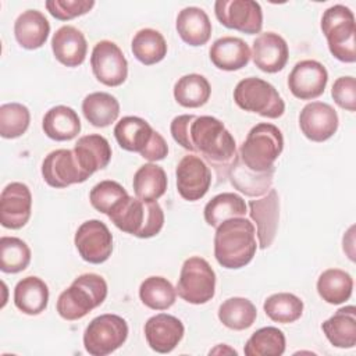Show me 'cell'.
<instances>
[{
  "label": "cell",
  "mask_w": 356,
  "mask_h": 356,
  "mask_svg": "<svg viewBox=\"0 0 356 356\" xmlns=\"http://www.w3.org/2000/svg\"><path fill=\"white\" fill-rule=\"evenodd\" d=\"M114 136L121 149L136 152L149 161L163 160L168 154L165 139L140 117L121 118L114 127Z\"/></svg>",
  "instance_id": "obj_5"
},
{
  "label": "cell",
  "mask_w": 356,
  "mask_h": 356,
  "mask_svg": "<svg viewBox=\"0 0 356 356\" xmlns=\"http://www.w3.org/2000/svg\"><path fill=\"white\" fill-rule=\"evenodd\" d=\"M221 352H222V353L228 352V353H234V355H236V350H234V349H231V348H228V349H225V350H224V346H221V345H218L216 349H211V350H210V355H211V353H221Z\"/></svg>",
  "instance_id": "obj_46"
},
{
  "label": "cell",
  "mask_w": 356,
  "mask_h": 356,
  "mask_svg": "<svg viewBox=\"0 0 356 356\" xmlns=\"http://www.w3.org/2000/svg\"><path fill=\"white\" fill-rule=\"evenodd\" d=\"M328 82L325 67L316 60H302L295 64L288 76L291 93L300 100H313L321 96Z\"/></svg>",
  "instance_id": "obj_16"
},
{
  "label": "cell",
  "mask_w": 356,
  "mask_h": 356,
  "mask_svg": "<svg viewBox=\"0 0 356 356\" xmlns=\"http://www.w3.org/2000/svg\"><path fill=\"white\" fill-rule=\"evenodd\" d=\"M353 291V278L341 268H328L317 280V292L320 298L330 305L346 302Z\"/></svg>",
  "instance_id": "obj_33"
},
{
  "label": "cell",
  "mask_w": 356,
  "mask_h": 356,
  "mask_svg": "<svg viewBox=\"0 0 356 356\" xmlns=\"http://www.w3.org/2000/svg\"><path fill=\"white\" fill-rule=\"evenodd\" d=\"M139 298L142 303L152 310H167L175 303L177 291L167 278L152 275L142 281Z\"/></svg>",
  "instance_id": "obj_38"
},
{
  "label": "cell",
  "mask_w": 356,
  "mask_h": 356,
  "mask_svg": "<svg viewBox=\"0 0 356 356\" xmlns=\"http://www.w3.org/2000/svg\"><path fill=\"white\" fill-rule=\"evenodd\" d=\"M257 250L256 228L246 217L222 221L214 234V257L220 266L238 270L252 261Z\"/></svg>",
  "instance_id": "obj_2"
},
{
  "label": "cell",
  "mask_w": 356,
  "mask_h": 356,
  "mask_svg": "<svg viewBox=\"0 0 356 356\" xmlns=\"http://www.w3.org/2000/svg\"><path fill=\"white\" fill-rule=\"evenodd\" d=\"M107 298L106 280L95 273L76 277L57 299L58 314L68 321L79 320L100 306Z\"/></svg>",
  "instance_id": "obj_4"
},
{
  "label": "cell",
  "mask_w": 356,
  "mask_h": 356,
  "mask_svg": "<svg viewBox=\"0 0 356 356\" xmlns=\"http://www.w3.org/2000/svg\"><path fill=\"white\" fill-rule=\"evenodd\" d=\"M51 50L56 60L63 65L78 67L85 61L88 43L78 28L63 25L51 38Z\"/></svg>",
  "instance_id": "obj_22"
},
{
  "label": "cell",
  "mask_w": 356,
  "mask_h": 356,
  "mask_svg": "<svg viewBox=\"0 0 356 356\" xmlns=\"http://www.w3.org/2000/svg\"><path fill=\"white\" fill-rule=\"evenodd\" d=\"M174 140L184 149L199 154L207 165L214 167L218 177L227 171L236 157V143L231 132L211 115H177L170 125Z\"/></svg>",
  "instance_id": "obj_1"
},
{
  "label": "cell",
  "mask_w": 356,
  "mask_h": 356,
  "mask_svg": "<svg viewBox=\"0 0 356 356\" xmlns=\"http://www.w3.org/2000/svg\"><path fill=\"white\" fill-rule=\"evenodd\" d=\"M82 113L93 127L104 128L118 118L120 103L107 92H93L83 99Z\"/></svg>",
  "instance_id": "obj_32"
},
{
  "label": "cell",
  "mask_w": 356,
  "mask_h": 356,
  "mask_svg": "<svg viewBox=\"0 0 356 356\" xmlns=\"http://www.w3.org/2000/svg\"><path fill=\"white\" fill-rule=\"evenodd\" d=\"M179 38L189 46H203L211 36V22L204 10L185 7L178 13L175 22Z\"/></svg>",
  "instance_id": "obj_27"
},
{
  "label": "cell",
  "mask_w": 356,
  "mask_h": 356,
  "mask_svg": "<svg viewBox=\"0 0 356 356\" xmlns=\"http://www.w3.org/2000/svg\"><path fill=\"white\" fill-rule=\"evenodd\" d=\"M256 317V306L246 298H229L224 300L218 307V320L229 330H246L253 325Z\"/></svg>",
  "instance_id": "obj_37"
},
{
  "label": "cell",
  "mask_w": 356,
  "mask_h": 356,
  "mask_svg": "<svg viewBox=\"0 0 356 356\" xmlns=\"http://www.w3.org/2000/svg\"><path fill=\"white\" fill-rule=\"evenodd\" d=\"M338 124L337 111L324 102L307 103L299 114L300 131L312 142H324L334 136Z\"/></svg>",
  "instance_id": "obj_19"
},
{
  "label": "cell",
  "mask_w": 356,
  "mask_h": 356,
  "mask_svg": "<svg viewBox=\"0 0 356 356\" xmlns=\"http://www.w3.org/2000/svg\"><path fill=\"white\" fill-rule=\"evenodd\" d=\"M330 343L335 348L350 349L356 345V309L345 306L338 309L328 320L321 324Z\"/></svg>",
  "instance_id": "obj_28"
},
{
  "label": "cell",
  "mask_w": 356,
  "mask_h": 356,
  "mask_svg": "<svg viewBox=\"0 0 356 356\" xmlns=\"http://www.w3.org/2000/svg\"><path fill=\"white\" fill-rule=\"evenodd\" d=\"M51 17L60 21H68L75 17L89 13L95 1L93 0H49L44 3Z\"/></svg>",
  "instance_id": "obj_44"
},
{
  "label": "cell",
  "mask_w": 356,
  "mask_h": 356,
  "mask_svg": "<svg viewBox=\"0 0 356 356\" xmlns=\"http://www.w3.org/2000/svg\"><path fill=\"white\" fill-rule=\"evenodd\" d=\"M209 56L218 70L238 71L249 64L252 53L248 43L241 38L222 36L211 44Z\"/></svg>",
  "instance_id": "obj_25"
},
{
  "label": "cell",
  "mask_w": 356,
  "mask_h": 356,
  "mask_svg": "<svg viewBox=\"0 0 356 356\" xmlns=\"http://www.w3.org/2000/svg\"><path fill=\"white\" fill-rule=\"evenodd\" d=\"M167 184L165 171L163 167L153 163L140 165L132 181L135 196L146 202H156L160 199L167 191Z\"/></svg>",
  "instance_id": "obj_31"
},
{
  "label": "cell",
  "mask_w": 356,
  "mask_h": 356,
  "mask_svg": "<svg viewBox=\"0 0 356 356\" xmlns=\"http://www.w3.org/2000/svg\"><path fill=\"white\" fill-rule=\"evenodd\" d=\"M252 58L254 65L267 74L281 71L289 57V49L282 36L275 32L260 33L252 46Z\"/></svg>",
  "instance_id": "obj_21"
},
{
  "label": "cell",
  "mask_w": 356,
  "mask_h": 356,
  "mask_svg": "<svg viewBox=\"0 0 356 356\" xmlns=\"http://www.w3.org/2000/svg\"><path fill=\"white\" fill-rule=\"evenodd\" d=\"M214 13L220 24L228 29L254 35L263 28V11L254 0H217Z\"/></svg>",
  "instance_id": "obj_11"
},
{
  "label": "cell",
  "mask_w": 356,
  "mask_h": 356,
  "mask_svg": "<svg viewBox=\"0 0 356 356\" xmlns=\"http://www.w3.org/2000/svg\"><path fill=\"white\" fill-rule=\"evenodd\" d=\"M177 191L188 202L202 199L211 185V171L206 161L196 154L184 156L175 170Z\"/></svg>",
  "instance_id": "obj_14"
},
{
  "label": "cell",
  "mask_w": 356,
  "mask_h": 356,
  "mask_svg": "<svg viewBox=\"0 0 356 356\" xmlns=\"http://www.w3.org/2000/svg\"><path fill=\"white\" fill-rule=\"evenodd\" d=\"M331 96L334 102L343 110L353 113L356 110V81L353 76H339L335 79Z\"/></svg>",
  "instance_id": "obj_45"
},
{
  "label": "cell",
  "mask_w": 356,
  "mask_h": 356,
  "mask_svg": "<svg viewBox=\"0 0 356 356\" xmlns=\"http://www.w3.org/2000/svg\"><path fill=\"white\" fill-rule=\"evenodd\" d=\"M211 95L209 81L200 74H186L174 85L175 102L186 108H197L206 104Z\"/></svg>",
  "instance_id": "obj_34"
},
{
  "label": "cell",
  "mask_w": 356,
  "mask_h": 356,
  "mask_svg": "<svg viewBox=\"0 0 356 356\" xmlns=\"http://www.w3.org/2000/svg\"><path fill=\"white\" fill-rule=\"evenodd\" d=\"M42 177L51 188H67L85 182L89 177L81 170L74 150L57 149L50 152L42 163Z\"/></svg>",
  "instance_id": "obj_15"
},
{
  "label": "cell",
  "mask_w": 356,
  "mask_h": 356,
  "mask_svg": "<svg viewBox=\"0 0 356 356\" xmlns=\"http://www.w3.org/2000/svg\"><path fill=\"white\" fill-rule=\"evenodd\" d=\"M175 291L181 299L192 305H204L211 300L216 293V273L209 261L199 256L186 259Z\"/></svg>",
  "instance_id": "obj_9"
},
{
  "label": "cell",
  "mask_w": 356,
  "mask_h": 356,
  "mask_svg": "<svg viewBox=\"0 0 356 356\" xmlns=\"http://www.w3.org/2000/svg\"><path fill=\"white\" fill-rule=\"evenodd\" d=\"M90 67L96 79L106 86H120L128 76V61L118 44L111 40H100L95 44Z\"/></svg>",
  "instance_id": "obj_12"
},
{
  "label": "cell",
  "mask_w": 356,
  "mask_h": 356,
  "mask_svg": "<svg viewBox=\"0 0 356 356\" xmlns=\"http://www.w3.org/2000/svg\"><path fill=\"white\" fill-rule=\"evenodd\" d=\"M131 49L138 61L145 65H153L165 57L167 42L159 31L143 28L132 38Z\"/></svg>",
  "instance_id": "obj_36"
},
{
  "label": "cell",
  "mask_w": 356,
  "mask_h": 356,
  "mask_svg": "<svg viewBox=\"0 0 356 356\" xmlns=\"http://www.w3.org/2000/svg\"><path fill=\"white\" fill-rule=\"evenodd\" d=\"M31 263V249L17 236L0 238V270L7 274L24 271Z\"/></svg>",
  "instance_id": "obj_41"
},
{
  "label": "cell",
  "mask_w": 356,
  "mask_h": 356,
  "mask_svg": "<svg viewBox=\"0 0 356 356\" xmlns=\"http://www.w3.org/2000/svg\"><path fill=\"white\" fill-rule=\"evenodd\" d=\"M108 218L118 229L142 239L156 236L164 225V213L157 200L146 202L129 195L117 203Z\"/></svg>",
  "instance_id": "obj_3"
},
{
  "label": "cell",
  "mask_w": 356,
  "mask_h": 356,
  "mask_svg": "<svg viewBox=\"0 0 356 356\" xmlns=\"http://www.w3.org/2000/svg\"><path fill=\"white\" fill-rule=\"evenodd\" d=\"M248 213V206L245 200L234 193V192H224L216 195L210 199L203 210L204 220L210 227H218L222 221L234 217H245Z\"/></svg>",
  "instance_id": "obj_35"
},
{
  "label": "cell",
  "mask_w": 356,
  "mask_h": 356,
  "mask_svg": "<svg viewBox=\"0 0 356 356\" xmlns=\"http://www.w3.org/2000/svg\"><path fill=\"white\" fill-rule=\"evenodd\" d=\"M128 338V324L117 314L95 317L83 332L85 350L92 356H107L117 350Z\"/></svg>",
  "instance_id": "obj_10"
},
{
  "label": "cell",
  "mask_w": 356,
  "mask_h": 356,
  "mask_svg": "<svg viewBox=\"0 0 356 356\" xmlns=\"http://www.w3.org/2000/svg\"><path fill=\"white\" fill-rule=\"evenodd\" d=\"M128 196V192L122 185L115 181L104 179L96 184L89 193V200L93 209L97 211L107 214L117 206V203Z\"/></svg>",
  "instance_id": "obj_43"
},
{
  "label": "cell",
  "mask_w": 356,
  "mask_h": 356,
  "mask_svg": "<svg viewBox=\"0 0 356 356\" xmlns=\"http://www.w3.org/2000/svg\"><path fill=\"white\" fill-rule=\"evenodd\" d=\"M74 154L81 170L90 177L96 171L107 167L111 160V146L104 136L89 134L76 140Z\"/></svg>",
  "instance_id": "obj_23"
},
{
  "label": "cell",
  "mask_w": 356,
  "mask_h": 356,
  "mask_svg": "<svg viewBox=\"0 0 356 356\" xmlns=\"http://www.w3.org/2000/svg\"><path fill=\"white\" fill-rule=\"evenodd\" d=\"M246 356H280L285 352V335L277 327H263L246 341Z\"/></svg>",
  "instance_id": "obj_40"
},
{
  "label": "cell",
  "mask_w": 356,
  "mask_h": 356,
  "mask_svg": "<svg viewBox=\"0 0 356 356\" xmlns=\"http://www.w3.org/2000/svg\"><path fill=\"white\" fill-rule=\"evenodd\" d=\"M74 243L79 256L92 264L104 263L113 253V235L99 220L82 222L75 232Z\"/></svg>",
  "instance_id": "obj_13"
},
{
  "label": "cell",
  "mask_w": 356,
  "mask_h": 356,
  "mask_svg": "<svg viewBox=\"0 0 356 356\" xmlns=\"http://www.w3.org/2000/svg\"><path fill=\"white\" fill-rule=\"evenodd\" d=\"M31 122V113L21 103H6L0 106V135L4 139L22 136Z\"/></svg>",
  "instance_id": "obj_42"
},
{
  "label": "cell",
  "mask_w": 356,
  "mask_h": 356,
  "mask_svg": "<svg viewBox=\"0 0 356 356\" xmlns=\"http://www.w3.org/2000/svg\"><path fill=\"white\" fill-rule=\"evenodd\" d=\"M185 327L175 316L160 313L145 323V338L147 345L157 353H170L181 342Z\"/></svg>",
  "instance_id": "obj_20"
},
{
  "label": "cell",
  "mask_w": 356,
  "mask_h": 356,
  "mask_svg": "<svg viewBox=\"0 0 356 356\" xmlns=\"http://www.w3.org/2000/svg\"><path fill=\"white\" fill-rule=\"evenodd\" d=\"M284 150V136L278 127L260 122L256 124L241 145L239 156L245 165L256 172L274 168V161Z\"/></svg>",
  "instance_id": "obj_6"
},
{
  "label": "cell",
  "mask_w": 356,
  "mask_h": 356,
  "mask_svg": "<svg viewBox=\"0 0 356 356\" xmlns=\"http://www.w3.org/2000/svg\"><path fill=\"white\" fill-rule=\"evenodd\" d=\"M267 317L275 323L289 324L300 318L303 313V302L293 293L278 292L270 295L263 305Z\"/></svg>",
  "instance_id": "obj_39"
},
{
  "label": "cell",
  "mask_w": 356,
  "mask_h": 356,
  "mask_svg": "<svg viewBox=\"0 0 356 356\" xmlns=\"http://www.w3.org/2000/svg\"><path fill=\"white\" fill-rule=\"evenodd\" d=\"M49 303V288L43 280L29 275L17 282L14 288L15 307L28 314L36 316L44 312Z\"/></svg>",
  "instance_id": "obj_29"
},
{
  "label": "cell",
  "mask_w": 356,
  "mask_h": 356,
  "mask_svg": "<svg viewBox=\"0 0 356 356\" xmlns=\"http://www.w3.org/2000/svg\"><path fill=\"white\" fill-rule=\"evenodd\" d=\"M42 128L53 140H71L81 132V120L74 108L60 104L44 114Z\"/></svg>",
  "instance_id": "obj_30"
},
{
  "label": "cell",
  "mask_w": 356,
  "mask_h": 356,
  "mask_svg": "<svg viewBox=\"0 0 356 356\" xmlns=\"http://www.w3.org/2000/svg\"><path fill=\"white\" fill-rule=\"evenodd\" d=\"M32 195L22 182L8 184L0 195V222L4 228L19 229L31 218Z\"/></svg>",
  "instance_id": "obj_17"
},
{
  "label": "cell",
  "mask_w": 356,
  "mask_h": 356,
  "mask_svg": "<svg viewBox=\"0 0 356 356\" xmlns=\"http://www.w3.org/2000/svg\"><path fill=\"white\" fill-rule=\"evenodd\" d=\"M249 216L256 224L257 242L260 249H267L275 239L280 220V196L275 189H270L260 199L249 202Z\"/></svg>",
  "instance_id": "obj_18"
},
{
  "label": "cell",
  "mask_w": 356,
  "mask_h": 356,
  "mask_svg": "<svg viewBox=\"0 0 356 356\" xmlns=\"http://www.w3.org/2000/svg\"><path fill=\"white\" fill-rule=\"evenodd\" d=\"M321 31L327 39L330 53L342 63L356 61V24L350 8L335 4L321 17Z\"/></svg>",
  "instance_id": "obj_7"
},
{
  "label": "cell",
  "mask_w": 356,
  "mask_h": 356,
  "mask_svg": "<svg viewBox=\"0 0 356 356\" xmlns=\"http://www.w3.org/2000/svg\"><path fill=\"white\" fill-rule=\"evenodd\" d=\"M234 102L245 111L273 120L280 118L285 111V103L278 90L270 82L257 76H249L236 83Z\"/></svg>",
  "instance_id": "obj_8"
},
{
  "label": "cell",
  "mask_w": 356,
  "mask_h": 356,
  "mask_svg": "<svg viewBox=\"0 0 356 356\" xmlns=\"http://www.w3.org/2000/svg\"><path fill=\"white\" fill-rule=\"evenodd\" d=\"M275 168H270L263 172L252 171L245 165L241 156L236 154L235 160L229 165L227 171V177L229 178L231 185L239 191L241 193H245L246 196L256 197L266 195L271 189L273 177H274Z\"/></svg>",
  "instance_id": "obj_24"
},
{
  "label": "cell",
  "mask_w": 356,
  "mask_h": 356,
  "mask_svg": "<svg viewBox=\"0 0 356 356\" xmlns=\"http://www.w3.org/2000/svg\"><path fill=\"white\" fill-rule=\"evenodd\" d=\"M50 33L47 18L38 10H26L14 22V36L18 44L26 50L42 47Z\"/></svg>",
  "instance_id": "obj_26"
}]
</instances>
